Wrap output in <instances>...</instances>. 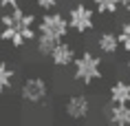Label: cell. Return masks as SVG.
Instances as JSON below:
<instances>
[{
	"label": "cell",
	"mask_w": 130,
	"mask_h": 126,
	"mask_svg": "<svg viewBox=\"0 0 130 126\" xmlns=\"http://www.w3.org/2000/svg\"><path fill=\"white\" fill-rule=\"evenodd\" d=\"M2 27H5L2 29V38L7 42H11L13 47H22L24 42L35 38L33 16L18 9V7H13L9 13L2 16Z\"/></svg>",
	"instance_id": "6da1fadb"
},
{
	"label": "cell",
	"mask_w": 130,
	"mask_h": 126,
	"mask_svg": "<svg viewBox=\"0 0 130 126\" xmlns=\"http://www.w3.org/2000/svg\"><path fill=\"white\" fill-rule=\"evenodd\" d=\"M99 77H102V60L95 53L84 51L79 58H75V80L77 82L93 84Z\"/></svg>",
	"instance_id": "7a4b0ae2"
},
{
	"label": "cell",
	"mask_w": 130,
	"mask_h": 126,
	"mask_svg": "<svg viewBox=\"0 0 130 126\" xmlns=\"http://www.w3.org/2000/svg\"><path fill=\"white\" fill-rule=\"evenodd\" d=\"M66 18H69L71 31H77V33H88L90 29L95 27V11L88 5H82V2L71 7Z\"/></svg>",
	"instance_id": "3957f363"
},
{
	"label": "cell",
	"mask_w": 130,
	"mask_h": 126,
	"mask_svg": "<svg viewBox=\"0 0 130 126\" xmlns=\"http://www.w3.org/2000/svg\"><path fill=\"white\" fill-rule=\"evenodd\" d=\"M69 31H71L69 18L62 16V13H46L40 20V33L51 35V38H55V40H64Z\"/></svg>",
	"instance_id": "277c9868"
},
{
	"label": "cell",
	"mask_w": 130,
	"mask_h": 126,
	"mask_svg": "<svg viewBox=\"0 0 130 126\" xmlns=\"http://www.w3.org/2000/svg\"><path fill=\"white\" fill-rule=\"evenodd\" d=\"M22 97H24V102H31V104H38V102H42V100L46 97L48 93V86L46 82L42 80V77H29L27 82L22 84Z\"/></svg>",
	"instance_id": "5b68a950"
},
{
	"label": "cell",
	"mask_w": 130,
	"mask_h": 126,
	"mask_svg": "<svg viewBox=\"0 0 130 126\" xmlns=\"http://www.w3.org/2000/svg\"><path fill=\"white\" fill-rule=\"evenodd\" d=\"M90 113V100L86 95H71L66 102V115L71 119H86Z\"/></svg>",
	"instance_id": "8992f818"
},
{
	"label": "cell",
	"mask_w": 130,
	"mask_h": 126,
	"mask_svg": "<svg viewBox=\"0 0 130 126\" xmlns=\"http://www.w3.org/2000/svg\"><path fill=\"white\" fill-rule=\"evenodd\" d=\"M106 119L112 126H130V104L110 102V106L106 108Z\"/></svg>",
	"instance_id": "52a82bcc"
},
{
	"label": "cell",
	"mask_w": 130,
	"mask_h": 126,
	"mask_svg": "<svg viewBox=\"0 0 130 126\" xmlns=\"http://www.w3.org/2000/svg\"><path fill=\"white\" fill-rule=\"evenodd\" d=\"M51 60H53L55 66H69V64H75V49L71 47L69 42H57V47L53 49V53H51Z\"/></svg>",
	"instance_id": "ba28073f"
},
{
	"label": "cell",
	"mask_w": 130,
	"mask_h": 126,
	"mask_svg": "<svg viewBox=\"0 0 130 126\" xmlns=\"http://www.w3.org/2000/svg\"><path fill=\"white\" fill-rule=\"evenodd\" d=\"M97 47L104 55H115L117 51L121 49V42H119V35L112 33V31H102L99 38H97Z\"/></svg>",
	"instance_id": "9c48e42d"
},
{
	"label": "cell",
	"mask_w": 130,
	"mask_h": 126,
	"mask_svg": "<svg viewBox=\"0 0 130 126\" xmlns=\"http://www.w3.org/2000/svg\"><path fill=\"white\" fill-rule=\"evenodd\" d=\"M108 97L115 104H130V82H126V80L112 82L108 89Z\"/></svg>",
	"instance_id": "30bf717a"
},
{
	"label": "cell",
	"mask_w": 130,
	"mask_h": 126,
	"mask_svg": "<svg viewBox=\"0 0 130 126\" xmlns=\"http://www.w3.org/2000/svg\"><path fill=\"white\" fill-rule=\"evenodd\" d=\"M57 42H60V40H55V38H51V35L40 33V35H38V53H40V55H48V58H51L53 49L57 47Z\"/></svg>",
	"instance_id": "8fae6325"
},
{
	"label": "cell",
	"mask_w": 130,
	"mask_h": 126,
	"mask_svg": "<svg viewBox=\"0 0 130 126\" xmlns=\"http://www.w3.org/2000/svg\"><path fill=\"white\" fill-rule=\"evenodd\" d=\"M93 5L97 7L99 13H106V16L117 13V9L121 7V2H119V0H93Z\"/></svg>",
	"instance_id": "7c38bea8"
},
{
	"label": "cell",
	"mask_w": 130,
	"mask_h": 126,
	"mask_svg": "<svg viewBox=\"0 0 130 126\" xmlns=\"http://www.w3.org/2000/svg\"><path fill=\"white\" fill-rule=\"evenodd\" d=\"M11 82H13V71L9 69L7 64L0 62V93L11 89Z\"/></svg>",
	"instance_id": "4fadbf2b"
},
{
	"label": "cell",
	"mask_w": 130,
	"mask_h": 126,
	"mask_svg": "<svg viewBox=\"0 0 130 126\" xmlns=\"http://www.w3.org/2000/svg\"><path fill=\"white\" fill-rule=\"evenodd\" d=\"M119 42H121V49L126 51V53H130V18L128 22H123L121 27H119Z\"/></svg>",
	"instance_id": "5bb4252c"
},
{
	"label": "cell",
	"mask_w": 130,
	"mask_h": 126,
	"mask_svg": "<svg viewBox=\"0 0 130 126\" xmlns=\"http://www.w3.org/2000/svg\"><path fill=\"white\" fill-rule=\"evenodd\" d=\"M35 2H38V7H40V9H44V11H51V9H53L55 5L60 2V0H35Z\"/></svg>",
	"instance_id": "9a60e30c"
},
{
	"label": "cell",
	"mask_w": 130,
	"mask_h": 126,
	"mask_svg": "<svg viewBox=\"0 0 130 126\" xmlns=\"http://www.w3.org/2000/svg\"><path fill=\"white\" fill-rule=\"evenodd\" d=\"M18 2H20V0H0V7L13 9V7H18Z\"/></svg>",
	"instance_id": "2e32d148"
},
{
	"label": "cell",
	"mask_w": 130,
	"mask_h": 126,
	"mask_svg": "<svg viewBox=\"0 0 130 126\" xmlns=\"http://www.w3.org/2000/svg\"><path fill=\"white\" fill-rule=\"evenodd\" d=\"M123 9H126V13H128V18H130V2H128V5H126Z\"/></svg>",
	"instance_id": "e0dca14e"
},
{
	"label": "cell",
	"mask_w": 130,
	"mask_h": 126,
	"mask_svg": "<svg viewBox=\"0 0 130 126\" xmlns=\"http://www.w3.org/2000/svg\"><path fill=\"white\" fill-rule=\"evenodd\" d=\"M119 2H121V7H126V5H128L130 0H119Z\"/></svg>",
	"instance_id": "ac0fdd59"
},
{
	"label": "cell",
	"mask_w": 130,
	"mask_h": 126,
	"mask_svg": "<svg viewBox=\"0 0 130 126\" xmlns=\"http://www.w3.org/2000/svg\"><path fill=\"white\" fill-rule=\"evenodd\" d=\"M126 66H128V71H130V55H128V62H126Z\"/></svg>",
	"instance_id": "d6986e66"
},
{
	"label": "cell",
	"mask_w": 130,
	"mask_h": 126,
	"mask_svg": "<svg viewBox=\"0 0 130 126\" xmlns=\"http://www.w3.org/2000/svg\"><path fill=\"white\" fill-rule=\"evenodd\" d=\"M0 38H2V31H0Z\"/></svg>",
	"instance_id": "ffe728a7"
}]
</instances>
